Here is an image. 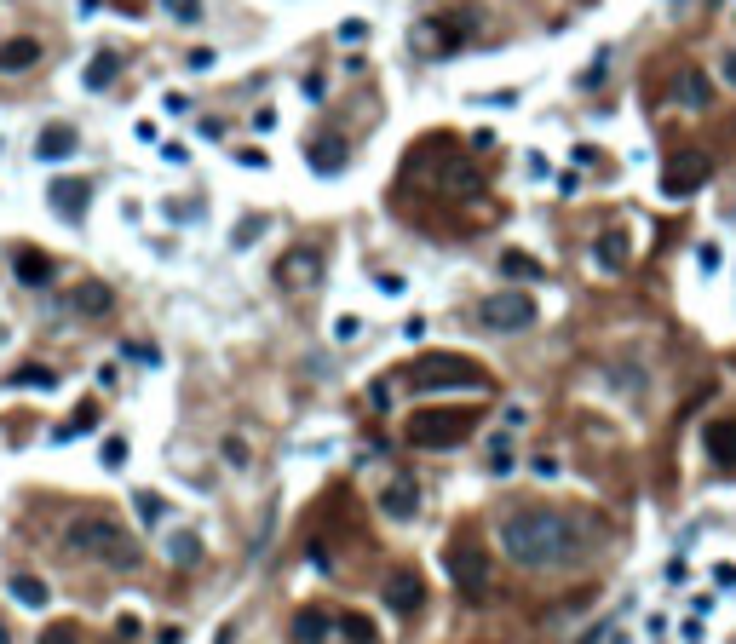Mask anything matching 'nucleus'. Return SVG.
<instances>
[{"mask_svg": "<svg viewBox=\"0 0 736 644\" xmlns=\"http://www.w3.org/2000/svg\"><path fill=\"white\" fill-rule=\"evenodd\" d=\"M501 547L524 570H552V564H570L581 552V535L564 512H518L501 524Z\"/></svg>", "mask_w": 736, "mask_h": 644, "instance_id": "1", "label": "nucleus"}, {"mask_svg": "<svg viewBox=\"0 0 736 644\" xmlns=\"http://www.w3.org/2000/svg\"><path fill=\"white\" fill-rule=\"evenodd\" d=\"M403 380H409L414 391H478V397H489V368L472 363V357H460V351H426V357H414L409 368H403Z\"/></svg>", "mask_w": 736, "mask_h": 644, "instance_id": "2", "label": "nucleus"}, {"mask_svg": "<svg viewBox=\"0 0 736 644\" xmlns=\"http://www.w3.org/2000/svg\"><path fill=\"white\" fill-rule=\"evenodd\" d=\"M69 541H75V552H87L92 564H104V570H138V541H133V529H121L115 518H104V512H92V518H75Z\"/></svg>", "mask_w": 736, "mask_h": 644, "instance_id": "3", "label": "nucleus"}, {"mask_svg": "<svg viewBox=\"0 0 736 644\" xmlns=\"http://www.w3.org/2000/svg\"><path fill=\"white\" fill-rule=\"evenodd\" d=\"M478 426V409H414L409 414V443L414 449H460Z\"/></svg>", "mask_w": 736, "mask_h": 644, "instance_id": "4", "label": "nucleus"}, {"mask_svg": "<svg viewBox=\"0 0 736 644\" xmlns=\"http://www.w3.org/2000/svg\"><path fill=\"white\" fill-rule=\"evenodd\" d=\"M478 6H455V12H443V18H426L420 29H414V46L420 52H432V58H443V52H455L460 41H472L478 35Z\"/></svg>", "mask_w": 736, "mask_h": 644, "instance_id": "5", "label": "nucleus"}, {"mask_svg": "<svg viewBox=\"0 0 736 644\" xmlns=\"http://www.w3.org/2000/svg\"><path fill=\"white\" fill-rule=\"evenodd\" d=\"M449 581L460 587L466 604H483V598H489V558H483V547L472 535L449 541Z\"/></svg>", "mask_w": 736, "mask_h": 644, "instance_id": "6", "label": "nucleus"}, {"mask_svg": "<svg viewBox=\"0 0 736 644\" xmlns=\"http://www.w3.org/2000/svg\"><path fill=\"white\" fill-rule=\"evenodd\" d=\"M483 328H495V334H518V328H529L535 322V299L524 294V288H501V294H489L478 305Z\"/></svg>", "mask_w": 736, "mask_h": 644, "instance_id": "7", "label": "nucleus"}, {"mask_svg": "<svg viewBox=\"0 0 736 644\" xmlns=\"http://www.w3.org/2000/svg\"><path fill=\"white\" fill-rule=\"evenodd\" d=\"M708 173H713V161L702 156V150H685V156H673L667 161V173H662V196H690V190H702L708 184Z\"/></svg>", "mask_w": 736, "mask_h": 644, "instance_id": "8", "label": "nucleus"}, {"mask_svg": "<svg viewBox=\"0 0 736 644\" xmlns=\"http://www.w3.org/2000/svg\"><path fill=\"white\" fill-rule=\"evenodd\" d=\"M276 282H282V288H294V294L317 288V282H322V248H288L282 259H276Z\"/></svg>", "mask_w": 736, "mask_h": 644, "instance_id": "9", "label": "nucleus"}, {"mask_svg": "<svg viewBox=\"0 0 736 644\" xmlns=\"http://www.w3.org/2000/svg\"><path fill=\"white\" fill-rule=\"evenodd\" d=\"M426 604V581L403 564V570H391L386 575V610H397V616H414Z\"/></svg>", "mask_w": 736, "mask_h": 644, "instance_id": "10", "label": "nucleus"}, {"mask_svg": "<svg viewBox=\"0 0 736 644\" xmlns=\"http://www.w3.org/2000/svg\"><path fill=\"white\" fill-rule=\"evenodd\" d=\"M673 104H685V110H708V104H713V81L696 64H685L679 75H673Z\"/></svg>", "mask_w": 736, "mask_h": 644, "instance_id": "11", "label": "nucleus"}, {"mask_svg": "<svg viewBox=\"0 0 736 644\" xmlns=\"http://www.w3.org/2000/svg\"><path fill=\"white\" fill-rule=\"evenodd\" d=\"M380 512L397 518V524H409L414 512H420V489H414V478H391L386 489H380Z\"/></svg>", "mask_w": 736, "mask_h": 644, "instance_id": "12", "label": "nucleus"}, {"mask_svg": "<svg viewBox=\"0 0 736 644\" xmlns=\"http://www.w3.org/2000/svg\"><path fill=\"white\" fill-rule=\"evenodd\" d=\"M305 161H311V173H322V179H334V173H345V161H351V150H345V138H311V150H305Z\"/></svg>", "mask_w": 736, "mask_h": 644, "instance_id": "13", "label": "nucleus"}, {"mask_svg": "<svg viewBox=\"0 0 736 644\" xmlns=\"http://www.w3.org/2000/svg\"><path fill=\"white\" fill-rule=\"evenodd\" d=\"M75 144H81V133H75L69 121H52V127H41V138H35V156L41 161H69L75 156Z\"/></svg>", "mask_w": 736, "mask_h": 644, "instance_id": "14", "label": "nucleus"}, {"mask_svg": "<svg viewBox=\"0 0 736 644\" xmlns=\"http://www.w3.org/2000/svg\"><path fill=\"white\" fill-rule=\"evenodd\" d=\"M41 64V41L35 35H12V41H0V75H23V69Z\"/></svg>", "mask_w": 736, "mask_h": 644, "instance_id": "15", "label": "nucleus"}, {"mask_svg": "<svg viewBox=\"0 0 736 644\" xmlns=\"http://www.w3.org/2000/svg\"><path fill=\"white\" fill-rule=\"evenodd\" d=\"M46 196H52V207H58L64 219H81V213H87L92 184L87 179H52V190H46Z\"/></svg>", "mask_w": 736, "mask_h": 644, "instance_id": "16", "label": "nucleus"}, {"mask_svg": "<svg viewBox=\"0 0 736 644\" xmlns=\"http://www.w3.org/2000/svg\"><path fill=\"white\" fill-rule=\"evenodd\" d=\"M702 437H708V455L719 460V466H736V420H713Z\"/></svg>", "mask_w": 736, "mask_h": 644, "instance_id": "17", "label": "nucleus"}, {"mask_svg": "<svg viewBox=\"0 0 736 644\" xmlns=\"http://www.w3.org/2000/svg\"><path fill=\"white\" fill-rule=\"evenodd\" d=\"M593 259L604 271H621V265H627V230H604L593 242Z\"/></svg>", "mask_w": 736, "mask_h": 644, "instance_id": "18", "label": "nucleus"}, {"mask_svg": "<svg viewBox=\"0 0 736 644\" xmlns=\"http://www.w3.org/2000/svg\"><path fill=\"white\" fill-rule=\"evenodd\" d=\"M110 305H115V294L104 282H81V288H75V311H81V317H104Z\"/></svg>", "mask_w": 736, "mask_h": 644, "instance_id": "19", "label": "nucleus"}, {"mask_svg": "<svg viewBox=\"0 0 736 644\" xmlns=\"http://www.w3.org/2000/svg\"><path fill=\"white\" fill-rule=\"evenodd\" d=\"M12 271H18V282H29V288H41L46 276H52V259H46V253H35V248H23L18 259H12Z\"/></svg>", "mask_w": 736, "mask_h": 644, "instance_id": "20", "label": "nucleus"}, {"mask_svg": "<svg viewBox=\"0 0 736 644\" xmlns=\"http://www.w3.org/2000/svg\"><path fill=\"white\" fill-rule=\"evenodd\" d=\"M328 627H334V621L322 616V610H299L294 616V644H322L328 639Z\"/></svg>", "mask_w": 736, "mask_h": 644, "instance_id": "21", "label": "nucleus"}, {"mask_svg": "<svg viewBox=\"0 0 736 644\" xmlns=\"http://www.w3.org/2000/svg\"><path fill=\"white\" fill-rule=\"evenodd\" d=\"M6 593L18 598V604H29V610H46V581H35V575H12Z\"/></svg>", "mask_w": 736, "mask_h": 644, "instance_id": "22", "label": "nucleus"}, {"mask_svg": "<svg viewBox=\"0 0 736 644\" xmlns=\"http://www.w3.org/2000/svg\"><path fill=\"white\" fill-rule=\"evenodd\" d=\"M115 75H121V58H115V52H98V58L87 64V87H92V92H104V87L115 81Z\"/></svg>", "mask_w": 736, "mask_h": 644, "instance_id": "23", "label": "nucleus"}, {"mask_svg": "<svg viewBox=\"0 0 736 644\" xmlns=\"http://www.w3.org/2000/svg\"><path fill=\"white\" fill-rule=\"evenodd\" d=\"M12 386H23V391H52V386H58V374H52V368H41V363H23L18 374H12Z\"/></svg>", "mask_w": 736, "mask_h": 644, "instance_id": "24", "label": "nucleus"}, {"mask_svg": "<svg viewBox=\"0 0 736 644\" xmlns=\"http://www.w3.org/2000/svg\"><path fill=\"white\" fill-rule=\"evenodd\" d=\"M501 271L506 276H524V282H541V259H529V253H501Z\"/></svg>", "mask_w": 736, "mask_h": 644, "instance_id": "25", "label": "nucleus"}, {"mask_svg": "<svg viewBox=\"0 0 736 644\" xmlns=\"http://www.w3.org/2000/svg\"><path fill=\"white\" fill-rule=\"evenodd\" d=\"M41 644H81V627H75V621H52L41 633Z\"/></svg>", "mask_w": 736, "mask_h": 644, "instance_id": "26", "label": "nucleus"}, {"mask_svg": "<svg viewBox=\"0 0 736 644\" xmlns=\"http://www.w3.org/2000/svg\"><path fill=\"white\" fill-rule=\"evenodd\" d=\"M167 6V18H179V23H202V0H161Z\"/></svg>", "mask_w": 736, "mask_h": 644, "instance_id": "27", "label": "nucleus"}, {"mask_svg": "<svg viewBox=\"0 0 736 644\" xmlns=\"http://www.w3.org/2000/svg\"><path fill=\"white\" fill-rule=\"evenodd\" d=\"M340 633H345L351 644H374V627H368L363 616H340Z\"/></svg>", "mask_w": 736, "mask_h": 644, "instance_id": "28", "label": "nucleus"}, {"mask_svg": "<svg viewBox=\"0 0 736 644\" xmlns=\"http://www.w3.org/2000/svg\"><path fill=\"white\" fill-rule=\"evenodd\" d=\"M98 455H104L110 472H121V466H127V437H104V449H98Z\"/></svg>", "mask_w": 736, "mask_h": 644, "instance_id": "29", "label": "nucleus"}, {"mask_svg": "<svg viewBox=\"0 0 736 644\" xmlns=\"http://www.w3.org/2000/svg\"><path fill=\"white\" fill-rule=\"evenodd\" d=\"M489 472H495V478H506V472H512V449H506V437H495V443H489Z\"/></svg>", "mask_w": 736, "mask_h": 644, "instance_id": "30", "label": "nucleus"}, {"mask_svg": "<svg viewBox=\"0 0 736 644\" xmlns=\"http://www.w3.org/2000/svg\"><path fill=\"white\" fill-rule=\"evenodd\" d=\"M173 558H179V564H190V558H202V541H196V535H173Z\"/></svg>", "mask_w": 736, "mask_h": 644, "instance_id": "31", "label": "nucleus"}, {"mask_svg": "<svg viewBox=\"0 0 736 644\" xmlns=\"http://www.w3.org/2000/svg\"><path fill=\"white\" fill-rule=\"evenodd\" d=\"M219 455H225L230 466H248V443H242V437H225V443H219Z\"/></svg>", "mask_w": 736, "mask_h": 644, "instance_id": "32", "label": "nucleus"}, {"mask_svg": "<svg viewBox=\"0 0 736 644\" xmlns=\"http://www.w3.org/2000/svg\"><path fill=\"white\" fill-rule=\"evenodd\" d=\"M265 230V213H253V219H242V230H236V248H248L253 236Z\"/></svg>", "mask_w": 736, "mask_h": 644, "instance_id": "33", "label": "nucleus"}, {"mask_svg": "<svg viewBox=\"0 0 736 644\" xmlns=\"http://www.w3.org/2000/svg\"><path fill=\"white\" fill-rule=\"evenodd\" d=\"M121 357H133V363H156V345H121Z\"/></svg>", "mask_w": 736, "mask_h": 644, "instance_id": "34", "label": "nucleus"}, {"mask_svg": "<svg viewBox=\"0 0 736 644\" xmlns=\"http://www.w3.org/2000/svg\"><path fill=\"white\" fill-rule=\"evenodd\" d=\"M357 334H363V322H357V317H340V322H334V340H357Z\"/></svg>", "mask_w": 736, "mask_h": 644, "instance_id": "35", "label": "nucleus"}, {"mask_svg": "<svg viewBox=\"0 0 736 644\" xmlns=\"http://www.w3.org/2000/svg\"><path fill=\"white\" fill-rule=\"evenodd\" d=\"M138 512H144V524H156V518H161V495H138Z\"/></svg>", "mask_w": 736, "mask_h": 644, "instance_id": "36", "label": "nucleus"}, {"mask_svg": "<svg viewBox=\"0 0 736 644\" xmlns=\"http://www.w3.org/2000/svg\"><path fill=\"white\" fill-rule=\"evenodd\" d=\"M363 35H368L363 18H345V23H340V41H363Z\"/></svg>", "mask_w": 736, "mask_h": 644, "instance_id": "37", "label": "nucleus"}, {"mask_svg": "<svg viewBox=\"0 0 736 644\" xmlns=\"http://www.w3.org/2000/svg\"><path fill=\"white\" fill-rule=\"evenodd\" d=\"M535 478H558V460H552V455H535Z\"/></svg>", "mask_w": 736, "mask_h": 644, "instance_id": "38", "label": "nucleus"}, {"mask_svg": "<svg viewBox=\"0 0 736 644\" xmlns=\"http://www.w3.org/2000/svg\"><path fill=\"white\" fill-rule=\"evenodd\" d=\"M719 75H725V81L736 87V52H725V58H719Z\"/></svg>", "mask_w": 736, "mask_h": 644, "instance_id": "39", "label": "nucleus"}, {"mask_svg": "<svg viewBox=\"0 0 736 644\" xmlns=\"http://www.w3.org/2000/svg\"><path fill=\"white\" fill-rule=\"evenodd\" d=\"M0 644H12V633H6V627H0Z\"/></svg>", "mask_w": 736, "mask_h": 644, "instance_id": "40", "label": "nucleus"}, {"mask_svg": "<svg viewBox=\"0 0 736 644\" xmlns=\"http://www.w3.org/2000/svg\"><path fill=\"white\" fill-rule=\"evenodd\" d=\"M610 644H627V639H610Z\"/></svg>", "mask_w": 736, "mask_h": 644, "instance_id": "41", "label": "nucleus"}]
</instances>
